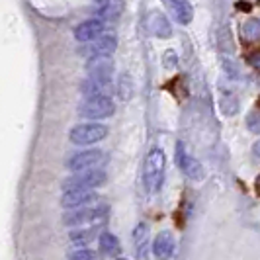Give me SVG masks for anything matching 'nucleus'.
Listing matches in <instances>:
<instances>
[{
  "mask_svg": "<svg viewBox=\"0 0 260 260\" xmlns=\"http://www.w3.org/2000/svg\"><path fill=\"white\" fill-rule=\"evenodd\" d=\"M165 169H167V156L162 149H151L149 155L145 158V169H143V184L145 190L149 194H155L160 190L162 180H165Z\"/></svg>",
  "mask_w": 260,
  "mask_h": 260,
  "instance_id": "f257e3e1",
  "label": "nucleus"
},
{
  "mask_svg": "<svg viewBox=\"0 0 260 260\" xmlns=\"http://www.w3.org/2000/svg\"><path fill=\"white\" fill-rule=\"evenodd\" d=\"M106 172L102 169H92L82 170V172H75L71 178H67L63 182V188L67 190H94L98 186L106 182Z\"/></svg>",
  "mask_w": 260,
  "mask_h": 260,
  "instance_id": "f03ea898",
  "label": "nucleus"
},
{
  "mask_svg": "<svg viewBox=\"0 0 260 260\" xmlns=\"http://www.w3.org/2000/svg\"><path fill=\"white\" fill-rule=\"evenodd\" d=\"M106 162H108V156H106L104 151L88 149V151H80V153L71 156L67 167L73 172H82V170L102 169V165H106Z\"/></svg>",
  "mask_w": 260,
  "mask_h": 260,
  "instance_id": "7ed1b4c3",
  "label": "nucleus"
},
{
  "mask_svg": "<svg viewBox=\"0 0 260 260\" xmlns=\"http://www.w3.org/2000/svg\"><path fill=\"white\" fill-rule=\"evenodd\" d=\"M106 135H108V127L102 123H80L71 129L69 139L75 145H94L106 139Z\"/></svg>",
  "mask_w": 260,
  "mask_h": 260,
  "instance_id": "20e7f679",
  "label": "nucleus"
},
{
  "mask_svg": "<svg viewBox=\"0 0 260 260\" xmlns=\"http://www.w3.org/2000/svg\"><path fill=\"white\" fill-rule=\"evenodd\" d=\"M176 165L188 178H192V180H202L204 178V167L200 165V160L196 156H192L186 151V145L182 141L176 143Z\"/></svg>",
  "mask_w": 260,
  "mask_h": 260,
  "instance_id": "39448f33",
  "label": "nucleus"
},
{
  "mask_svg": "<svg viewBox=\"0 0 260 260\" xmlns=\"http://www.w3.org/2000/svg\"><path fill=\"white\" fill-rule=\"evenodd\" d=\"M78 114L88 119H104L114 116V102L110 98H90L78 108Z\"/></svg>",
  "mask_w": 260,
  "mask_h": 260,
  "instance_id": "423d86ee",
  "label": "nucleus"
},
{
  "mask_svg": "<svg viewBox=\"0 0 260 260\" xmlns=\"http://www.w3.org/2000/svg\"><path fill=\"white\" fill-rule=\"evenodd\" d=\"M104 34V22L100 18L96 20H86L82 24H78L75 27V38L80 43H92L94 39H98Z\"/></svg>",
  "mask_w": 260,
  "mask_h": 260,
  "instance_id": "0eeeda50",
  "label": "nucleus"
},
{
  "mask_svg": "<svg viewBox=\"0 0 260 260\" xmlns=\"http://www.w3.org/2000/svg\"><path fill=\"white\" fill-rule=\"evenodd\" d=\"M96 198L98 196L94 194L92 190H67L63 198H61V204L67 209H80L92 204Z\"/></svg>",
  "mask_w": 260,
  "mask_h": 260,
  "instance_id": "6e6552de",
  "label": "nucleus"
},
{
  "mask_svg": "<svg viewBox=\"0 0 260 260\" xmlns=\"http://www.w3.org/2000/svg\"><path fill=\"white\" fill-rule=\"evenodd\" d=\"M117 39L112 34H102L98 39H94L90 45L86 47V51L90 53V57H110L116 51Z\"/></svg>",
  "mask_w": 260,
  "mask_h": 260,
  "instance_id": "1a4fd4ad",
  "label": "nucleus"
},
{
  "mask_svg": "<svg viewBox=\"0 0 260 260\" xmlns=\"http://www.w3.org/2000/svg\"><path fill=\"white\" fill-rule=\"evenodd\" d=\"M165 4H167L169 12L174 16V20H176L178 24L188 26V24L192 22V18H194V8H192V4H190L188 0H165Z\"/></svg>",
  "mask_w": 260,
  "mask_h": 260,
  "instance_id": "9d476101",
  "label": "nucleus"
},
{
  "mask_svg": "<svg viewBox=\"0 0 260 260\" xmlns=\"http://www.w3.org/2000/svg\"><path fill=\"white\" fill-rule=\"evenodd\" d=\"M104 209H92V208H80L73 209L71 213L65 215V225H84V223H94L102 217Z\"/></svg>",
  "mask_w": 260,
  "mask_h": 260,
  "instance_id": "9b49d317",
  "label": "nucleus"
},
{
  "mask_svg": "<svg viewBox=\"0 0 260 260\" xmlns=\"http://www.w3.org/2000/svg\"><path fill=\"white\" fill-rule=\"evenodd\" d=\"M153 254L156 260H170L174 254V237L170 231H162L156 235L153 243Z\"/></svg>",
  "mask_w": 260,
  "mask_h": 260,
  "instance_id": "f8f14e48",
  "label": "nucleus"
},
{
  "mask_svg": "<svg viewBox=\"0 0 260 260\" xmlns=\"http://www.w3.org/2000/svg\"><path fill=\"white\" fill-rule=\"evenodd\" d=\"M82 94L90 100V98H108V94L112 90V80H98V78H86L80 86Z\"/></svg>",
  "mask_w": 260,
  "mask_h": 260,
  "instance_id": "ddd939ff",
  "label": "nucleus"
},
{
  "mask_svg": "<svg viewBox=\"0 0 260 260\" xmlns=\"http://www.w3.org/2000/svg\"><path fill=\"white\" fill-rule=\"evenodd\" d=\"M88 75L90 78H98V80H112L114 63L110 61V57H90Z\"/></svg>",
  "mask_w": 260,
  "mask_h": 260,
  "instance_id": "4468645a",
  "label": "nucleus"
},
{
  "mask_svg": "<svg viewBox=\"0 0 260 260\" xmlns=\"http://www.w3.org/2000/svg\"><path fill=\"white\" fill-rule=\"evenodd\" d=\"M133 245H135L137 260H147L149 256V225L147 223H137V227L133 229Z\"/></svg>",
  "mask_w": 260,
  "mask_h": 260,
  "instance_id": "2eb2a0df",
  "label": "nucleus"
},
{
  "mask_svg": "<svg viewBox=\"0 0 260 260\" xmlns=\"http://www.w3.org/2000/svg\"><path fill=\"white\" fill-rule=\"evenodd\" d=\"M149 26H151V29H153V34H155L156 38L169 39L170 36H172V27H170V22L167 20V16H165V14L153 12Z\"/></svg>",
  "mask_w": 260,
  "mask_h": 260,
  "instance_id": "dca6fc26",
  "label": "nucleus"
},
{
  "mask_svg": "<svg viewBox=\"0 0 260 260\" xmlns=\"http://www.w3.org/2000/svg\"><path fill=\"white\" fill-rule=\"evenodd\" d=\"M100 250L108 254V256H117L121 252V245H119V239L112 233H102L100 235Z\"/></svg>",
  "mask_w": 260,
  "mask_h": 260,
  "instance_id": "f3484780",
  "label": "nucleus"
},
{
  "mask_svg": "<svg viewBox=\"0 0 260 260\" xmlns=\"http://www.w3.org/2000/svg\"><path fill=\"white\" fill-rule=\"evenodd\" d=\"M121 10H123V2H121V0L108 2L104 8H102V12H100V20H102V22H114V20L119 18Z\"/></svg>",
  "mask_w": 260,
  "mask_h": 260,
  "instance_id": "a211bd4d",
  "label": "nucleus"
},
{
  "mask_svg": "<svg viewBox=\"0 0 260 260\" xmlns=\"http://www.w3.org/2000/svg\"><path fill=\"white\" fill-rule=\"evenodd\" d=\"M243 38L247 41H258L260 39V20L256 18H250L243 24V29H241Z\"/></svg>",
  "mask_w": 260,
  "mask_h": 260,
  "instance_id": "6ab92c4d",
  "label": "nucleus"
},
{
  "mask_svg": "<svg viewBox=\"0 0 260 260\" xmlns=\"http://www.w3.org/2000/svg\"><path fill=\"white\" fill-rule=\"evenodd\" d=\"M221 108H223V114L225 116H235L237 112H239V100H237V96L233 94H225L221 100Z\"/></svg>",
  "mask_w": 260,
  "mask_h": 260,
  "instance_id": "aec40b11",
  "label": "nucleus"
},
{
  "mask_svg": "<svg viewBox=\"0 0 260 260\" xmlns=\"http://www.w3.org/2000/svg\"><path fill=\"white\" fill-rule=\"evenodd\" d=\"M94 239V229H77L71 233V241L75 245H86Z\"/></svg>",
  "mask_w": 260,
  "mask_h": 260,
  "instance_id": "412c9836",
  "label": "nucleus"
},
{
  "mask_svg": "<svg viewBox=\"0 0 260 260\" xmlns=\"http://www.w3.org/2000/svg\"><path fill=\"white\" fill-rule=\"evenodd\" d=\"M69 260H98V254L90 248H78L69 256Z\"/></svg>",
  "mask_w": 260,
  "mask_h": 260,
  "instance_id": "4be33fe9",
  "label": "nucleus"
},
{
  "mask_svg": "<svg viewBox=\"0 0 260 260\" xmlns=\"http://www.w3.org/2000/svg\"><path fill=\"white\" fill-rule=\"evenodd\" d=\"M247 125H248V129L252 131V133H258V131H260V112H258V110L250 112V114L247 116Z\"/></svg>",
  "mask_w": 260,
  "mask_h": 260,
  "instance_id": "5701e85b",
  "label": "nucleus"
},
{
  "mask_svg": "<svg viewBox=\"0 0 260 260\" xmlns=\"http://www.w3.org/2000/svg\"><path fill=\"white\" fill-rule=\"evenodd\" d=\"M165 61H167V63H165L167 69H174V67H176V55H174V51L165 53Z\"/></svg>",
  "mask_w": 260,
  "mask_h": 260,
  "instance_id": "b1692460",
  "label": "nucleus"
},
{
  "mask_svg": "<svg viewBox=\"0 0 260 260\" xmlns=\"http://www.w3.org/2000/svg\"><path fill=\"white\" fill-rule=\"evenodd\" d=\"M248 61H250V65H252V67L260 69V51L254 53V55H250V57H248Z\"/></svg>",
  "mask_w": 260,
  "mask_h": 260,
  "instance_id": "393cba45",
  "label": "nucleus"
},
{
  "mask_svg": "<svg viewBox=\"0 0 260 260\" xmlns=\"http://www.w3.org/2000/svg\"><path fill=\"white\" fill-rule=\"evenodd\" d=\"M252 158H254V160H260V139L252 145Z\"/></svg>",
  "mask_w": 260,
  "mask_h": 260,
  "instance_id": "a878e982",
  "label": "nucleus"
},
{
  "mask_svg": "<svg viewBox=\"0 0 260 260\" xmlns=\"http://www.w3.org/2000/svg\"><path fill=\"white\" fill-rule=\"evenodd\" d=\"M256 190H258V192H260V176H258V178H256Z\"/></svg>",
  "mask_w": 260,
  "mask_h": 260,
  "instance_id": "bb28decb",
  "label": "nucleus"
},
{
  "mask_svg": "<svg viewBox=\"0 0 260 260\" xmlns=\"http://www.w3.org/2000/svg\"><path fill=\"white\" fill-rule=\"evenodd\" d=\"M94 2H98V4H104V2H108V0H94Z\"/></svg>",
  "mask_w": 260,
  "mask_h": 260,
  "instance_id": "cd10ccee",
  "label": "nucleus"
},
{
  "mask_svg": "<svg viewBox=\"0 0 260 260\" xmlns=\"http://www.w3.org/2000/svg\"><path fill=\"white\" fill-rule=\"evenodd\" d=\"M117 260H123V258H117Z\"/></svg>",
  "mask_w": 260,
  "mask_h": 260,
  "instance_id": "c85d7f7f",
  "label": "nucleus"
}]
</instances>
